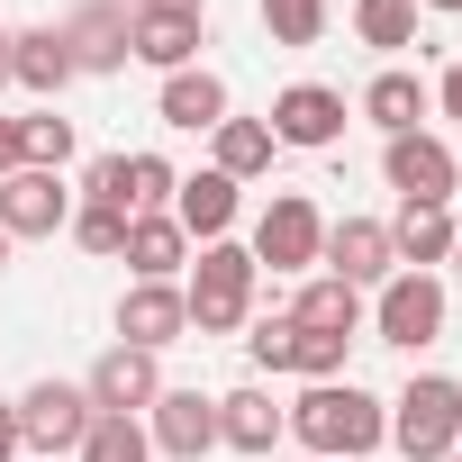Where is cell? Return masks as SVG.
Here are the masks:
<instances>
[{
  "label": "cell",
  "mask_w": 462,
  "mask_h": 462,
  "mask_svg": "<svg viewBox=\"0 0 462 462\" xmlns=\"http://www.w3.org/2000/svg\"><path fill=\"white\" fill-rule=\"evenodd\" d=\"M282 426L300 435V453H327V462H363V453L390 444V408H381L363 381H309V390L282 408Z\"/></svg>",
  "instance_id": "obj_1"
},
{
  "label": "cell",
  "mask_w": 462,
  "mask_h": 462,
  "mask_svg": "<svg viewBox=\"0 0 462 462\" xmlns=\"http://www.w3.org/2000/svg\"><path fill=\"white\" fill-rule=\"evenodd\" d=\"M254 291H263V263H254L236 236L199 245V254H190V282H181L190 336H245V327H254Z\"/></svg>",
  "instance_id": "obj_2"
},
{
  "label": "cell",
  "mask_w": 462,
  "mask_h": 462,
  "mask_svg": "<svg viewBox=\"0 0 462 462\" xmlns=\"http://www.w3.org/2000/svg\"><path fill=\"white\" fill-rule=\"evenodd\" d=\"M390 444H399L408 462H444V453L462 444V381L417 372V381L390 399Z\"/></svg>",
  "instance_id": "obj_3"
},
{
  "label": "cell",
  "mask_w": 462,
  "mask_h": 462,
  "mask_svg": "<svg viewBox=\"0 0 462 462\" xmlns=\"http://www.w3.org/2000/svg\"><path fill=\"white\" fill-rule=\"evenodd\" d=\"M263 273H318L327 254V208L309 190H273V208L254 217V245H245Z\"/></svg>",
  "instance_id": "obj_4"
},
{
  "label": "cell",
  "mask_w": 462,
  "mask_h": 462,
  "mask_svg": "<svg viewBox=\"0 0 462 462\" xmlns=\"http://www.w3.org/2000/svg\"><path fill=\"white\" fill-rule=\"evenodd\" d=\"M381 181L399 190V208H453L462 163H453V145H444V136L408 127V136H390V145H381Z\"/></svg>",
  "instance_id": "obj_5"
},
{
  "label": "cell",
  "mask_w": 462,
  "mask_h": 462,
  "mask_svg": "<svg viewBox=\"0 0 462 462\" xmlns=\"http://www.w3.org/2000/svg\"><path fill=\"white\" fill-rule=\"evenodd\" d=\"M444 309H453V291H444L435 273H390L381 300H372V336L399 345V354H426V345L444 336Z\"/></svg>",
  "instance_id": "obj_6"
},
{
  "label": "cell",
  "mask_w": 462,
  "mask_h": 462,
  "mask_svg": "<svg viewBox=\"0 0 462 462\" xmlns=\"http://www.w3.org/2000/svg\"><path fill=\"white\" fill-rule=\"evenodd\" d=\"M19 408V453H73L82 435H91V390L82 381H37V390H19L10 399Z\"/></svg>",
  "instance_id": "obj_7"
},
{
  "label": "cell",
  "mask_w": 462,
  "mask_h": 462,
  "mask_svg": "<svg viewBox=\"0 0 462 462\" xmlns=\"http://www.w3.org/2000/svg\"><path fill=\"white\" fill-rule=\"evenodd\" d=\"M73 226V190H64V172H37V163H19L10 181H0V236H64Z\"/></svg>",
  "instance_id": "obj_8"
},
{
  "label": "cell",
  "mask_w": 462,
  "mask_h": 462,
  "mask_svg": "<svg viewBox=\"0 0 462 462\" xmlns=\"http://www.w3.org/2000/svg\"><path fill=\"white\" fill-rule=\"evenodd\" d=\"M208 46V19L199 10H127V64H154V73H190Z\"/></svg>",
  "instance_id": "obj_9"
},
{
  "label": "cell",
  "mask_w": 462,
  "mask_h": 462,
  "mask_svg": "<svg viewBox=\"0 0 462 462\" xmlns=\"http://www.w3.org/2000/svg\"><path fill=\"white\" fill-rule=\"evenodd\" d=\"M145 444H154V453H172V462H208V453H217V399H208V390H172V381H163V399L145 408Z\"/></svg>",
  "instance_id": "obj_10"
},
{
  "label": "cell",
  "mask_w": 462,
  "mask_h": 462,
  "mask_svg": "<svg viewBox=\"0 0 462 462\" xmlns=\"http://www.w3.org/2000/svg\"><path fill=\"white\" fill-rule=\"evenodd\" d=\"M273 145H291V154H327L336 136H345V91H327V82H291L282 100H273Z\"/></svg>",
  "instance_id": "obj_11"
},
{
  "label": "cell",
  "mask_w": 462,
  "mask_h": 462,
  "mask_svg": "<svg viewBox=\"0 0 462 462\" xmlns=\"http://www.w3.org/2000/svg\"><path fill=\"white\" fill-rule=\"evenodd\" d=\"M91 408L100 417H145L154 399H163V354H136V345H109L100 363H91Z\"/></svg>",
  "instance_id": "obj_12"
},
{
  "label": "cell",
  "mask_w": 462,
  "mask_h": 462,
  "mask_svg": "<svg viewBox=\"0 0 462 462\" xmlns=\"http://www.w3.org/2000/svg\"><path fill=\"white\" fill-rule=\"evenodd\" d=\"M336 282H354V291H381L390 273H399V245H390V226L381 217H327V254H318Z\"/></svg>",
  "instance_id": "obj_13"
},
{
  "label": "cell",
  "mask_w": 462,
  "mask_h": 462,
  "mask_svg": "<svg viewBox=\"0 0 462 462\" xmlns=\"http://www.w3.org/2000/svg\"><path fill=\"white\" fill-rule=\"evenodd\" d=\"M181 336H190V300H181V282H127V300H118V345L163 354V345H181Z\"/></svg>",
  "instance_id": "obj_14"
},
{
  "label": "cell",
  "mask_w": 462,
  "mask_h": 462,
  "mask_svg": "<svg viewBox=\"0 0 462 462\" xmlns=\"http://www.w3.org/2000/svg\"><path fill=\"white\" fill-rule=\"evenodd\" d=\"M154 118H163V127H181V136H208L217 118H236V100H226V82H217L208 64H190V73H163Z\"/></svg>",
  "instance_id": "obj_15"
},
{
  "label": "cell",
  "mask_w": 462,
  "mask_h": 462,
  "mask_svg": "<svg viewBox=\"0 0 462 462\" xmlns=\"http://www.w3.org/2000/svg\"><path fill=\"white\" fill-rule=\"evenodd\" d=\"M236 208H245V190L226 181L217 163H208V172H181V190H172V217H181L190 245H217L226 226H236Z\"/></svg>",
  "instance_id": "obj_16"
},
{
  "label": "cell",
  "mask_w": 462,
  "mask_h": 462,
  "mask_svg": "<svg viewBox=\"0 0 462 462\" xmlns=\"http://www.w3.org/2000/svg\"><path fill=\"white\" fill-rule=\"evenodd\" d=\"M64 46H73V73H127V10L118 0H82L64 19Z\"/></svg>",
  "instance_id": "obj_17"
},
{
  "label": "cell",
  "mask_w": 462,
  "mask_h": 462,
  "mask_svg": "<svg viewBox=\"0 0 462 462\" xmlns=\"http://www.w3.org/2000/svg\"><path fill=\"white\" fill-rule=\"evenodd\" d=\"M10 82H19V91H37V100H55L64 82H82V73H73L64 28H10Z\"/></svg>",
  "instance_id": "obj_18"
},
{
  "label": "cell",
  "mask_w": 462,
  "mask_h": 462,
  "mask_svg": "<svg viewBox=\"0 0 462 462\" xmlns=\"http://www.w3.org/2000/svg\"><path fill=\"white\" fill-rule=\"evenodd\" d=\"M291 327H309V336H363V291L354 282H336V273H309L300 282V300H291Z\"/></svg>",
  "instance_id": "obj_19"
},
{
  "label": "cell",
  "mask_w": 462,
  "mask_h": 462,
  "mask_svg": "<svg viewBox=\"0 0 462 462\" xmlns=\"http://www.w3.org/2000/svg\"><path fill=\"white\" fill-rule=\"evenodd\" d=\"M291 426H282V399L273 390H226L217 399V444L226 453H273Z\"/></svg>",
  "instance_id": "obj_20"
},
{
  "label": "cell",
  "mask_w": 462,
  "mask_h": 462,
  "mask_svg": "<svg viewBox=\"0 0 462 462\" xmlns=\"http://www.w3.org/2000/svg\"><path fill=\"white\" fill-rule=\"evenodd\" d=\"M118 263H136V282H172V273L190 263L181 217H172V208H145V217H127V254H118Z\"/></svg>",
  "instance_id": "obj_21"
},
{
  "label": "cell",
  "mask_w": 462,
  "mask_h": 462,
  "mask_svg": "<svg viewBox=\"0 0 462 462\" xmlns=\"http://www.w3.org/2000/svg\"><path fill=\"white\" fill-rule=\"evenodd\" d=\"M426 100H435V91H426V82H417L408 64H381V73L363 82V100H354V109H363V118H372L381 136H408V127L426 118Z\"/></svg>",
  "instance_id": "obj_22"
},
{
  "label": "cell",
  "mask_w": 462,
  "mask_h": 462,
  "mask_svg": "<svg viewBox=\"0 0 462 462\" xmlns=\"http://www.w3.org/2000/svg\"><path fill=\"white\" fill-rule=\"evenodd\" d=\"M390 245H399V273H435V263H453L462 226H453V208H399L390 217Z\"/></svg>",
  "instance_id": "obj_23"
},
{
  "label": "cell",
  "mask_w": 462,
  "mask_h": 462,
  "mask_svg": "<svg viewBox=\"0 0 462 462\" xmlns=\"http://www.w3.org/2000/svg\"><path fill=\"white\" fill-rule=\"evenodd\" d=\"M208 154H217V172H226V181L245 190L254 172H273V154H282V145H273V127H263V118H217V127H208Z\"/></svg>",
  "instance_id": "obj_24"
},
{
  "label": "cell",
  "mask_w": 462,
  "mask_h": 462,
  "mask_svg": "<svg viewBox=\"0 0 462 462\" xmlns=\"http://www.w3.org/2000/svg\"><path fill=\"white\" fill-rule=\"evenodd\" d=\"M73 462H154L145 417H100V408H91V435L73 444Z\"/></svg>",
  "instance_id": "obj_25"
},
{
  "label": "cell",
  "mask_w": 462,
  "mask_h": 462,
  "mask_svg": "<svg viewBox=\"0 0 462 462\" xmlns=\"http://www.w3.org/2000/svg\"><path fill=\"white\" fill-rule=\"evenodd\" d=\"M354 37H363L372 55L417 46V0H354Z\"/></svg>",
  "instance_id": "obj_26"
},
{
  "label": "cell",
  "mask_w": 462,
  "mask_h": 462,
  "mask_svg": "<svg viewBox=\"0 0 462 462\" xmlns=\"http://www.w3.org/2000/svg\"><path fill=\"white\" fill-rule=\"evenodd\" d=\"M19 154H28L37 172H64V163H73V118H64L55 100L28 109V118H19Z\"/></svg>",
  "instance_id": "obj_27"
},
{
  "label": "cell",
  "mask_w": 462,
  "mask_h": 462,
  "mask_svg": "<svg viewBox=\"0 0 462 462\" xmlns=\"http://www.w3.org/2000/svg\"><path fill=\"white\" fill-rule=\"evenodd\" d=\"M327 19H336V0H263V28H273V46H318L327 37Z\"/></svg>",
  "instance_id": "obj_28"
},
{
  "label": "cell",
  "mask_w": 462,
  "mask_h": 462,
  "mask_svg": "<svg viewBox=\"0 0 462 462\" xmlns=\"http://www.w3.org/2000/svg\"><path fill=\"white\" fill-rule=\"evenodd\" d=\"M64 236H73L82 254L118 263V254H127V208H91V199H73V226H64Z\"/></svg>",
  "instance_id": "obj_29"
},
{
  "label": "cell",
  "mask_w": 462,
  "mask_h": 462,
  "mask_svg": "<svg viewBox=\"0 0 462 462\" xmlns=\"http://www.w3.org/2000/svg\"><path fill=\"white\" fill-rule=\"evenodd\" d=\"M172 190H181V172L163 163V154H127V208L145 217V208H172Z\"/></svg>",
  "instance_id": "obj_30"
},
{
  "label": "cell",
  "mask_w": 462,
  "mask_h": 462,
  "mask_svg": "<svg viewBox=\"0 0 462 462\" xmlns=\"http://www.w3.org/2000/svg\"><path fill=\"white\" fill-rule=\"evenodd\" d=\"M291 354H300V327L291 318H254L245 327V363L254 372H291Z\"/></svg>",
  "instance_id": "obj_31"
},
{
  "label": "cell",
  "mask_w": 462,
  "mask_h": 462,
  "mask_svg": "<svg viewBox=\"0 0 462 462\" xmlns=\"http://www.w3.org/2000/svg\"><path fill=\"white\" fill-rule=\"evenodd\" d=\"M73 199H91V208H127V154H91ZM127 217H136V208H127Z\"/></svg>",
  "instance_id": "obj_32"
},
{
  "label": "cell",
  "mask_w": 462,
  "mask_h": 462,
  "mask_svg": "<svg viewBox=\"0 0 462 462\" xmlns=\"http://www.w3.org/2000/svg\"><path fill=\"white\" fill-rule=\"evenodd\" d=\"M435 109L462 127V64H444V73H435Z\"/></svg>",
  "instance_id": "obj_33"
},
{
  "label": "cell",
  "mask_w": 462,
  "mask_h": 462,
  "mask_svg": "<svg viewBox=\"0 0 462 462\" xmlns=\"http://www.w3.org/2000/svg\"><path fill=\"white\" fill-rule=\"evenodd\" d=\"M19 163H28V154H19V118H10V109H0V181H10Z\"/></svg>",
  "instance_id": "obj_34"
},
{
  "label": "cell",
  "mask_w": 462,
  "mask_h": 462,
  "mask_svg": "<svg viewBox=\"0 0 462 462\" xmlns=\"http://www.w3.org/2000/svg\"><path fill=\"white\" fill-rule=\"evenodd\" d=\"M0 462H19V408L0 399Z\"/></svg>",
  "instance_id": "obj_35"
},
{
  "label": "cell",
  "mask_w": 462,
  "mask_h": 462,
  "mask_svg": "<svg viewBox=\"0 0 462 462\" xmlns=\"http://www.w3.org/2000/svg\"><path fill=\"white\" fill-rule=\"evenodd\" d=\"M145 10H199V19H208V0H145Z\"/></svg>",
  "instance_id": "obj_36"
},
{
  "label": "cell",
  "mask_w": 462,
  "mask_h": 462,
  "mask_svg": "<svg viewBox=\"0 0 462 462\" xmlns=\"http://www.w3.org/2000/svg\"><path fill=\"white\" fill-rule=\"evenodd\" d=\"M0 91H10V28H0Z\"/></svg>",
  "instance_id": "obj_37"
},
{
  "label": "cell",
  "mask_w": 462,
  "mask_h": 462,
  "mask_svg": "<svg viewBox=\"0 0 462 462\" xmlns=\"http://www.w3.org/2000/svg\"><path fill=\"white\" fill-rule=\"evenodd\" d=\"M417 10H444V19H462V0H417Z\"/></svg>",
  "instance_id": "obj_38"
},
{
  "label": "cell",
  "mask_w": 462,
  "mask_h": 462,
  "mask_svg": "<svg viewBox=\"0 0 462 462\" xmlns=\"http://www.w3.org/2000/svg\"><path fill=\"white\" fill-rule=\"evenodd\" d=\"M0 273H10V236H0Z\"/></svg>",
  "instance_id": "obj_39"
},
{
  "label": "cell",
  "mask_w": 462,
  "mask_h": 462,
  "mask_svg": "<svg viewBox=\"0 0 462 462\" xmlns=\"http://www.w3.org/2000/svg\"><path fill=\"white\" fill-rule=\"evenodd\" d=\"M453 282H462V245H453Z\"/></svg>",
  "instance_id": "obj_40"
},
{
  "label": "cell",
  "mask_w": 462,
  "mask_h": 462,
  "mask_svg": "<svg viewBox=\"0 0 462 462\" xmlns=\"http://www.w3.org/2000/svg\"><path fill=\"white\" fill-rule=\"evenodd\" d=\"M444 462H462V444H453V453H444Z\"/></svg>",
  "instance_id": "obj_41"
},
{
  "label": "cell",
  "mask_w": 462,
  "mask_h": 462,
  "mask_svg": "<svg viewBox=\"0 0 462 462\" xmlns=\"http://www.w3.org/2000/svg\"><path fill=\"white\" fill-rule=\"evenodd\" d=\"M300 462H327V453H300Z\"/></svg>",
  "instance_id": "obj_42"
},
{
  "label": "cell",
  "mask_w": 462,
  "mask_h": 462,
  "mask_svg": "<svg viewBox=\"0 0 462 462\" xmlns=\"http://www.w3.org/2000/svg\"><path fill=\"white\" fill-rule=\"evenodd\" d=\"M453 163H462V154H453Z\"/></svg>",
  "instance_id": "obj_43"
}]
</instances>
